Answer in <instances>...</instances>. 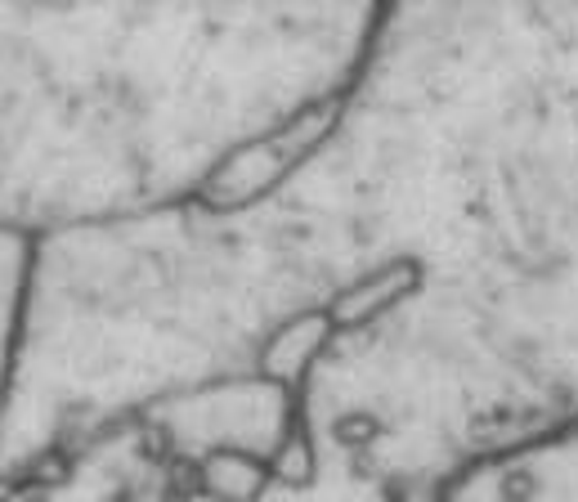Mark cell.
<instances>
[{
  "label": "cell",
  "mask_w": 578,
  "mask_h": 502,
  "mask_svg": "<svg viewBox=\"0 0 578 502\" xmlns=\"http://www.w3.org/2000/svg\"><path fill=\"white\" fill-rule=\"evenodd\" d=\"M578 430V5L381 10L292 175V493L440 502Z\"/></svg>",
  "instance_id": "1"
},
{
  "label": "cell",
  "mask_w": 578,
  "mask_h": 502,
  "mask_svg": "<svg viewBox=\"0 0 578 502\" xmlns=\"http://www.w3.org/2000/svg\"><path fill=\"white\" fill-rule=\"evenodd\" d=\"M440 502H578V430L480 466Z\"/></svg>",
  "instance_id": "2"
}]
</instances>
